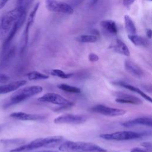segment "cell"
<instances>
[{
	"label": "cell",
	"mask_w": 152,
	"mask_h": 152,
	"mask_svg": "<svg viewBox=\"0 0 152 152\" xmlns=\"http://www.w3.org/2000/svg\"><path fill=\"white\" fill-rule=\"evenodd\" d=\"M63 141L61 136H50L45 138H39L30 142L16 147L10 150V152H24L40 148H51L60 144Z\"/></svg>",
	"instance_id": "6da1fadb"
},
{
	"label": "cell",
	"mask_w": 152,
	"mask_h": 152,
	"mask_svg": "<svg viewBox=\"0 0 152 152\" xmlns=\"http://www.w3.org/2000/svg\"><path fill=\"white\" fill-rule=\"evenodd\" d=\"M25 12H26L25 7L19 5L7 12L2 17L0 22V41L6 37L14 24Z\"/></svg>",
	"instance_id": "7a4b0ae2"
},
{
	"label": "cell",
	"mask_w": 152,
	"mask_h": 152,
	"mask_svg": "<svg viewBox=\"0 0 152 152\" xmlns=\"http://www.w3.org/2000/svg\"><path fill=\"white\" fill-rule=\"evenodd\" d=\"M58 150L62 152H106L98 145L87 142L66 141L61 143Z\"/></svg>",
	"instance_id": "3957f363"
},
{
	"label": "cell",
	"mask_w": 152,
	"mask_h": 152,
	"mask_svg": "<svg viewBox=\"0 0 152 152\" xmlns=\"http://www.w3.org/2000/svg\"><path fill=\"white\" fill-rule=\"evenodd\" d=\"M43 91L40 86H31L17 90L10 96L9 104H14L24 101L27 99L35 96Z\"/></svg>",
	"instance_id": "277c9868"
},
{
	"label": "cell",
	"mask_w": 152,
	"mask_h": 152,
	"mask_svg": "<svg viewBox=\"0 0 152 152\" xmlns=\"http://www.w3.org/2000/svg\"><path fill=\"white\" fill-rule=\"evenodd\" d=\"M39 6H40V2L36 3L28 17L26 25L23 32V34L21 36L20 42V50L21 53H23L27 47L28 40L30 29L31 26L33 25V24L34 23L36 13L39 10Z\"/></svg>",
	"instance_id": "5b68a950"
},
{
	"label": "cell",
	"mask_w": 152,
	"mask_h": 152,
	"mask_svg": "<svg viewBox=\"0 0 152 152\" xmlns=\"http://www.w3.org/2000/svg\"><path fill=\"white\" fill-rule=\"evenodd\" d=\"M142 136V134L134 131H119L110 134H100V137L106 140H131L139 138Z\"/></svg>",
	"instance_id": "8992f818"
},
{
	"label": "cell",
	"mask_w": 152,
	"mask_h": 152,
	"mask_svg": "<svg viewBox=\"0 0 152 152\" xmlns=\"http://www.w3.org/2000/svg\"><path fill=\"white\" fill-rule=\"evenodd\" d=\"M45 4L46 9L51 12L65 14H72L74 13L72 7L64 2L56 0H46Z\"/></svg>",
	"instance_id": "52a82bcc"
},
{
	"label": "cell",
	"mask_w": 152,
	"mask_h": 152,
	"mask_svg": "<svg viewBox=\"0 0 152 152\" xmlns=\"http://www.w3.org/2000/svg\"><path fill=\"white\" fill-rule=\"evenodd\" d=\"M37 100L40 102L50 103L65 107H71L74 104L72 102L65 99L64 97L58 94L54 93H48L45 94L42 96L38 98Z\"/></svg>",
	"instance_id": "ba28073f"
},
{
	"label": "cell",
	"mask_w": 152,
	"mask_h": 152,
	"mask_svg": "<svg viewBox=\"0 0 152 152\" xmlns=\"http://www.w3.org/2000/svg\"><path fill=\"white\" fill-rule=\"evenodd\" d=\"M86 120L85 115L67 113L56 117L53 122L56 124H81L84 123Z\"/></svg>",
	"instance_id": "9c48e42d"
},
{
	"label": "cell",
	"mask_w": 152,
	"mask_h": 152,
	"mask_svg": "<svg viewBox=\"0 0 152 152\" xmlns=\"http://www.w3.org/2000/svg\"><path fill=\"white\" fill-rule=\"evenodd\" d=\"M93 112L108 116H121L126 113V110L106 106L103 104H97L91 108Z\"/></svg>",
	"instance_id": "30bf717a"
},
{
	"label": "cell",
	"mask_w": 152,
	"mask_h": 152,
	"mask_svg": "<svg viewBox=\"0 0 152 152\" xmlns=\"http://www.w3.org/2000/svg\"><path fill=\"white\" fill-rule=\"evenodd\" d=\"M10 116L14 119L20 121H40L46 118L45 115L42 114L27 113L23 112H13L10 115Z\"/></svg>",
	"instance_id": "8fae6325"
},
{
	"label": "cell",
	"mask_w": 152,
	"mask_h": 152,
	"mask_svg": "<svg viewBox=\"0 0 152 152\" xmlns=\"http://www.w3.org/2000/svg\"><path fill=\"white\" fill-rule=\"evenodd\" d=\"M115 101L120 103H128L133 104H140L142 103L141 100L138 97L133 95L120 92L117 93Z\"/></svg>",
	"instance_id": "7c38bea8"
},
{
	"label": "cell",
	"mask_w": 152,
	"mask_h": 152,
	"mask_svg": "<svg viewBox=\"0 0 152 152\" xmlns=\"http://www.w3.org/2000/svg\"><path fill=\"white\" fill-rule=\"evenodd\" d=\"M124 66L128 73L137 78H141L144 75L143 70L138 65L130 60H125Z\"/></svg>",
	"instance_id": "4fadbf2b"
},
{
	"label": "cell",
	"mask_w": 152,
	"mask_h": 152,
	"mask_svg": "<svg viewBox=\"0 0 152 152\" xmlns=\"http://www.w3.org/2000/svg\"><path fill=\"white\" fill-rule=\"evenodd\" d=\"M122 125L125 127H132L137 125H144L151 127L152 126V119L148 117L137 118L125 122H122Z\"/></svg>",
	"instance_id": "5bb4252c"
},
{
	"label": "cell",
	"mask_w": 152,
	"mask_h": 152,
	"mask_svg": "<svg viewBox=\"0 0 152 152\" xmlns=\"http://www.w3.org/2000/svg\"><path fill=\"white\" fill-rule=\"evenodd\" d=\"M26 84V80H18L0 86V94H7L17 90Z\"/></svg>",
	"instance_id": "9a60e30c"
},
{
	"label": "cell",
	"mask_w": 152,
	"mask_h": 152,
	"mask_svg": "<svg viewBox=\"0 0 152 152\" xmlns=\"http://www.w3.org/2000/svg\"><path fill=\"white\" fill-rule=\"evenodd\" d=\"M112 48L117 53L126 56H130V51L126 45L121 39H116Z\"/></svg>",
	"instance_id": "2e32d148"
},
{
	"label": "cell",
	"mask_w": 152,
	"mask_h": 152,
	"mask_svg": "<svg viewBox=\"0 0 152 152\" xmlns=\"http://www.w3.org/2000/svg\"><path fill=\"white\" fill-rule=\"evenodd\" d=\"M103 29L110 34H116L118 33V27L116 23L112 20H104L100 22Z\"/></svg>",
	"instance_id": "e0dca14e"
},
{
	"label": "cell",
	"mask_w": 152,
	"mask_h": 152,
	"mask_svg": "<svg viewBox=\"0 0 152 152\" xmlns=\"http://www.w3.org/2000/svg\"><path fill=\"white\" fill-rule=\"evenodd\" d=\"M118 85L126 88V89H128L131 91H134L135 93H138V94H140L142 97H143L145 100L150 102H151L152 100H151V98L148 96L147 94H145L144 91H142L141 90H140L139 88L134 86H132V85H131V84H129L126 83H124V82H119L117 83Z\"/></svg>",
	"instance_id": "ac0fdd59"
},
{
	"label": "cell",
	"mask_w": 152,
	"mask_h": 152,
	"mask_svg": "<svg viewBox=\"0 0 152 152\" xmlns=\"http://www.w3.org/2000/svg\"><path fill=\"white\" fill-rule=\"evenodd\" d=\"M128 39L137 46H147L149 45V42L147 39L141 37L137 34H128Z\"/></svg>",
	"instance_id": "d6986e66"
},
{
	"label": "cell",
	"mask_w": 152,
	"mask_h": 152,
	"mask_svg": "<svg viewBox=\"0 0 152 152\" xmlns=\"http://www.w3.org/2000/svg\"><path fill=\"white\" fill-rule=\"evenodd\" d=\"M124 24L125 30L128 34H134L137 33V29L134 23L128 15H125L124 16Z\"/></svg>",
	"instance_id": "ffe728a7"
},
{
	"label": "cell",
	"mask_w": 152,
	"mask_h": 152,
	"mask_svg": "<svg viewBox=\"0 0 152 152\" xmlns=\"http://www.w3.org/2000/svg\"><path fill=\"white\" fill-rule=\"evenodd\" d=\"M26 76L29 80H31V81L46 80V79L49 78V76L48 75L43 74L42 72H40L36 71H33L29 72L26 74Z\"/></svg>",
	"instance_id": "44dd1931"
},
{
	"label": "cell",
	"mask_w": 152,
	"mask_h": 152,
	"mask_svg": "<svg viewBox=\"0 0 152 152\" xmlns=\"http://www.w3.org/2000/svg\"><path fill=\"white\" fill-rule=\"evenodd\" d=\"M47 72L51 75L58 77H59L62 79H68V78H71L73 75L72 73H66L64 71H63L61 69H53L48 70V71H47Z\"/></svg>",
	"instance_id": "7402d4cb"
},
{
	"label": "cell",
	"mask_w": 152,
	"mask_h": 152,
	"mask_svg": "<svg viewBox=\"0 0 152 152\" xmlns=\"http://www.w3.org/2000/svg\"><path fill=\"white\" fill-rule=\"evenodd\" d=\"M76 40L81 43H94L97 40V37L93 34H82L78 36Z\"/></svg>",
	"instance_id": "603a6c76"
},
{
	"label": "cell",
	"mask_w": 152,
	"mask_h": 152,
	"mask_svg": "<svg viewBox=\"0 0 152 152\" xmlns=\"http://www.w3.org/2000/svg\"><path fill=\"white\" fill-rule=\"evenodd\" d=\"M57 87L59 89L70 93H80L81 92V89L80 88L66 84H58Z\"/></svg>",
	"instance_id": "cb8c5ba5"
},
{
	"label": "cell",
	"mask_w": 152,
	"mask_h": 152,
	"mask_svg": "<svg viewBox=\"0 0 152 152\" xmlns=\"http://www.w3.org/2000/svg\"><path fill=\"white\" fill-rule=\"evenodd\" d=\"M88 59L89 61L94 62H97L99 60V58L97 54H96L94 53H89V55L88 56Z\"/></svg>",
	"instance_id": "d4e9b609"
},
{
	"label": "cell",
	"mask_w": 152,
	"mask_h": 152,
	"mask_svg": "<svg viewBox=\"0 0 152 152\" xmlns=\"http://www.w3.org/2000/svg\"><path fill=\"white\" fill-rule=\"evenodd\" d=\"M10 80V77L6 74L0 73V83H5Z\"/></svg>",
	"instance_id": "484cf974"
},
{
	"label": "cell",
	"mask_w": 152,
	"mask_h": 152,
	"mask_svg": "<svg viewBox=\"0 0 152 152\" xmlns=\"http://www.w3.org/2000/svg\"><path fill=\"white\" fill-rule=\"evenodd\" d=\"M130 152H151V150H149L146 148H141L139 147H135L132 148Z\"/></svg>",
	"instance_id": "4316f807"
},
{
	"label": "cell",
	"mask_w": 152,
	"mask_h": 152,
	"mask_svg": "<svg viewBox=\"0 0 152 152\" xmlns=\"http://www.w3.org/2000/svg\"><path fill=\"white\" fill-rule=\"evenodd\" d=\"M135 0H122V4L124 7L126 8H129Z\"/></svg>",
	"instance_id": "83f0119b"
},
{
	"label": "cell",
	"mask_w": 152,
	"mask_h": 152,
	"mask_svg": "<svg viewBox=\"0 0 152 152\" xmlns=\"http://www.w3.org/2000/svg\"><path fill=\"white\" fill-rule=\"evenodd\" d=\"M141 145L142 147H144L145 148L151 151V142H144L141 143Z\"/></svg>",
	"instance_id": "f1b7e54d"
},
{
	"label": "cell",
	"mask_w": 152,
	"mask_h": 152,
	"mask_svg": "<svg viewBox=\"0 0 152 152\" xmlns=\"http://www.w3.org/2000/svg\"><path fill=\"white\" fill-rule=\"evenodd\" d=\"M9 0H0V10L3 8Z\"/></svg>",
	"instance_id": "f546056e"
},
{
	"label": "cell",
	"mask_w": 152,
	"mask_h": 152,
	"mask_svg": "<svg viewBox=\"0 0 152 152\" xmlns=\"http://www.w3.org/2000/svg\"><path fill=\"white\" fill-rule=\"evenodd\" d=\"M151 34H152V31L150 28H148L146 30V35L148 39H150L151 37Z\"/></svg>",
	"instance_id": "4dcf8cb0"
},
{
	"label": "cell",
	"mask_w": 152,
	"mask_h": 152,
	"mask_svg": "<svg viewBox=\"0 0 152 152\" xmlns=\"http://www.w3.org/2000/svg\"><path fill=\"white\" fill-rule=\"evenodd\" d=\"M98 0H90V4L91 5H94L97 2Z\"/></svg>",
	"instance_id": "1f68e13d"
},
{
	"label": "cell",
	"mask_w": 152,
	"mask_h": 152,
	"mask_svg": "<svg viewBox=\"0 0 152 152\" xmlns=\"http://www.w3.org/2000/svg\"><path fill=\"white\" fill-rule=\"evenodd\" d=\"M35 152H58V151H50V150H43V151H35Z\"/></svg>",
	"instance_id": "d6a6232c"
},
{
	"label": "cell",
	"mask_w": 152,
	"mask_h": 152,
	"mask_svg": "<svg viewBox=\"0 0 152 152\" xmlns=\"http://www.w3.org/2000/svg\"><path fill=\"white\" fill-rule=\"evenodd\" d=\"M24 1H25V0H17V2H18V5H21L22 4H23V2Z\"/></svg>",
	"instance_id": "836d02e7"
},
{
	"label": "cell",
	"mask_w": 152,
	"mask_h": 152,
	"mask_svg": "<svg viewBox=\"0 0 152 152\" xmlns=\"http://www.w3.org/2000/svg\"><path fill=\"white\" fill-rule=\"evenodd\" d=\"M147 1H150V2H151V1H152V0H147Z\"/></svg>",
	"instance_id": "e575fe53"
}]
</instances>
